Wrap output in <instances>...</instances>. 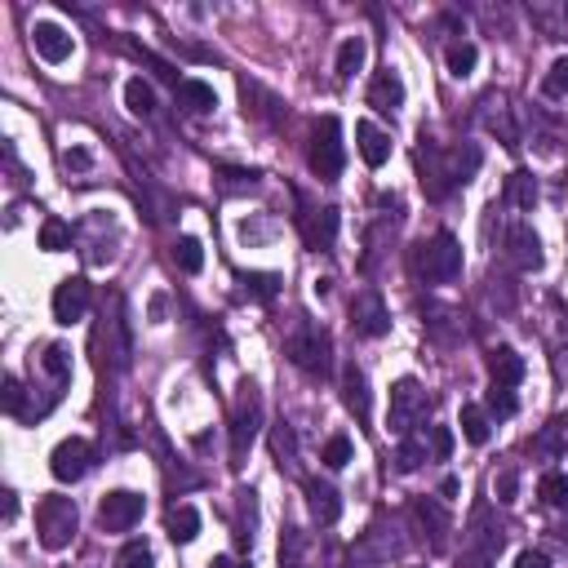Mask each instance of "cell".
I'll return each mask as SVG.
<instances>
[{"label": "cell", "instance_id": "cell-1", "mask_svg": "<svg viewBox=\"0 0 568 568\" xmlns=\"http://www.w3.org/2000/svg\"><path fill=\"white\" fill-rule=\"evenodd\" d=\"M76 524H81V515H76L72 497H45L36 506V533H40L45 551H67L76 538Z\"/></svg>", "mask_w": 568, "mask_h": 568}, {"label": "cell", "instance_id": "cell-2", "mask_svg": "<svg viewBox=\"0 0 568 568\" xmlns=\"http://www.w3.org/2000/svg\"><path fill=\"white\" fill-rule=\"evenodd\" d=\"M427 391L418 386V377H400L391 386V404H386V431H395L400 440L427 418Z\"/></svg>", "mask_w": 568, "mask_h": 568}, {"label": "cell", "instance_id": "cell-3", "mask_svg": "<svg viewBox=\"0 0 568 568\" xmlns=\"http://www.w3.org/2000/svg\"><path fill=\"white\" fill-rule=\"evenodd\" d=\"M258 422H262V395H258L253 382H244V386H240V400H235V409H231V457H235L231 466H240L244 454L253 449Z\"/></svg>", "mask_w": 568, "mask_h": 568}, {"label": "cell", "instance_id": "cell-4", "mask_svg": "<svg viewBox=\"0 0 568 568\" xmlns=\"http://www.w3.org/2000/svg\"><path fill=\"white\" fill-rule=\"evenodd\" d=\"M418 271H422L431 284H454L457 276H462V244H457L449 231H440L431 244H422Z\"/></svg>", "mask_w": 568, "mask_h": 568}, {"label": "cell", "instance_id": "cell-5", "mask_svg": "<svg viewBox=\"0 0 568 568\" xmlns=\"http://www.w3.org/2000/svg\"><path fill=\"white\" fill-rule=\"evenodd\" d=\"M342 160H346V151H342V124L338 115H325L316 124V142H311V174L320 182H338Z\"/></svg>", "mask_w": 568, "mask_h": 568}, {"label": "cell", "instance_id": "cell-6", "mask_svg": "<svg viewBox=\"0 0 568 568\" xmlns=\"http://www.w3.org/2000/svg\"><path fill=\"white\" fill-rule=\"evenodd\" d=\"M334 351H329V338H325V329H316V325H302V329H293L289 334V360L302 369V373H311V377H325L329 373V360Z\"/></svg>", "mask_w": 568, "mask_h": 568}, {"label": "cell", "instance_id": "cell-7", "mask_svg": "<svg viewBox=\"0 0 568 568\" xmlns=\"http://www.w3.org/2000/svg\"><path fill=\"white\" fill-rule=\"evenodd\" d=\"M31 49H36V58H45L49 67H63V63L76 54V40H72V31H67L63 22L36 18V22H31Z\"/></svg>", "mask_w": 568, "mask_h": 568}, {"label": "cell", "instance_id": "cell-8", "mask_svg": "<svg viewBox=\"0 0 568 568\" xmlns=\"http://www.w3.org/2000/svg\"><path fill=\"white\" fill-rule=\"evenodd\" d=\"M142 511H147V502H142L138 493L115 488V493H107V497L98 502V524H103L107 533H129V529L142 520Z\"/></svg>", "mask_w": 568, "mask_h": 568}, {"label": "cell", "instance_id": "cell-9", "mask_svg": "<svg viewBox=\"0 0 568 568\" xmlns=\"http://www.w3.org/2000/svg\"><path fill=\"white\" fill-rule=\"evenodd\" d=\"M89 462H94V449H89V440L72 436V440H63V445L49 454V471H54V479H58V484H76V479H85Z\"/></svg>", "mask_w": 568, "mask_h": 568}, {"label": "cell", "instance_id": "cell-10", "mask_svg": "<svg viewBox=\"0 0 568 568\" xmlns=\"http://www.w3.org/2000/svg\"><path fill=\"white\" fill-rule=\"evenodd\" d=\"M54 320L58 325H76V320H85V311H89V280L85 276H67L58 289H54Z\"/></svg>", "mask_w": 568, "mask_h": 568}, {"label": "cell", "instance_id": "cell-11", "mask_svg": "<svg viewBox=\"0 0 568 568\" xmlns=\"http://www.w3.org/2000/svg\"><path fill=\"white\" fill-rule=\"evenodd\" d=\"M351 329H355L360 338H382V334H391V316H386V307H382L377 293H355V302H351Z\"/></svg>", "mask_w": 568, "mask_h": 568}, {"label": "cell", "instance_id": "cell-12", "mask_svg": "<svg viewBox=\"0 0 568 568\" xmlns=\"http://www.w3.org/2000/svg\"><path fill=\"white\" fill-rule=\"evenodd\" d=\"M506 253H511V262L520 271H538L542 267V240H538V231L524 227V223H511L506 227Z\"/></svg>", "mask_w": 568, "mask_h": 568}, {"label": "cell", "instance_id": "cell-13", "mask_svg": "<svg viewBox=\"0 0 568 568\" xmlns=\"http://www.w3.org/2000/svg\"><path fill=\"white\" fill-rule=\"evenodd\" d=\"M355 147H360V160L369 169H382L391 160V138L373 124V120H355Z\"/></svg>", "mask_w": 568, "mask_h": 568}, {"label": "cell", "instance_id": "cell-14", "mask_svg": "<svg viewBox=\"0 0 568 568\" xmlns=\"http://www.w3.org/2000/svg\"><path fill=\"white\" fill-rule=\"evenodd\" d=\"M302 240L311 244V249H334V240H338V209H307L302 214Z\"/></svg>", "mask_w": 568, "mask_h": 568}, {"label": "cell", "instance_id": "cell-15", "mask_svg": "<svg viewBox=\"0 0 568 568\" xmlns=\"http://www.w3.org/2000/svg\"><path fill=\"white\" fill-rule=\"evenodd\" d=\"M369 107H377V112H400L404 107V81H400V72H377L373 76V85H369Z\"/></svg>", "mask_w": 568, "mask_h": 568}, {"label": "cell", "instance_id": "cell-16", "mask_svg": "<svg viewBox=\"0 0 568 568\" xmlns=\"http://www.w3.org/2000/svg\"><path fill=\"white\" fill-rule=\"evenodd\" d=\"M107 320V316H103ZM107 338V355H112V369H129V329H124V316H120V298H112V320L98 329V342ZM103 355V360H107Z\"/></svg>", "mask_w": 568, "mask_h": 568}, {"label": "cell", "instance_id": "cell-17", "mask_svg": "<svg viewBox=\"0 0 568 568\" xmlns=\"http://www.w3.org/2000/svg\"><path fill=\"white\" fill-rule=\"evenodd\" d=\"M342 404L360 418V422H369V377H364V369L360 364H346L342 369Z\"/></svg>", "mask_w": 568, "mask_h": 568}, {"label": "cell", "instance_id": "cell-18", "mask_svg": "<svg viewBox=\"0 0 568 568\" xmlns=\"http://www.w3.org/2000/svg\"><path fill=\"white\" fill-rule=\"evenodd\" d=\"M488 373H493V386H515L524 377V355L515 346H493L488 351Z\"/></svg>", "mask_w": 568, "mask_h": 568}, {"label": "cell", "instance_id": "cell-19", "mask_svg": "<svg viewBox=\"0 0 568 568\" xmlns=\"http://www.w3.org/2000/svg\"><path fill=\"white\" fill-rule=\"evenodd\" d=\"M307 506L320 524H338L342 515V497L334 484H320V479H307Z\"/></svg>", "mask_w": 568, "mask_h": 568}, {"label": "cell", "instance_id": "cell-20", "mask_svg": "<svg viewBox=\"0 0 568 568\" xmlns=\"http://www.w3.org/2000/svg\"><path fill=\"white\" fill-rule=\"evenodd\" d=\"M364 58H369V40H364V36H346L338 45V58H334L338 81H351V76L364 67Z\"/></svg>", "mask_w": 568, "mask_h": 568}, {"label": "cell", "instance_id": "cell-21", "mask_svg": "<svg viewBox=\"0 0 568 568\" xmlns=\"http://www.w3.org/2000/svg\"><path fill=\"white\" fill-rule=\"evenodd\" d=\"M506 205H515V209H533L538 205V178L529 169H515L506 178Z\"/></svg>", "mask_w": 568, "mask_h": 568}, {"label": "cell", "instance_id": "cell-22", "mask_svg": "<svg viewBox=\"0 0 568 568\" xmlns=\"http://www.w3.org/2000/svg\"><path fill=\"white\" fill-rule=\"evenodd\" d=\"M457 427H462V436H466V445H488V436H493V427H488V413L479 409V404H462V418H457Z\"/></svg>", "mask_w": 568, "mask_h": 568}, {"label": "cell", "instance_id": "cell-23", "mask_svg": "<svg viewBox=\"0 0 568 568\" xmlns=\"http://www.w3.org/2000/svg\"><path fill=\"white\" fill-rule=\"evenodd\" d=\"M178 98H182V107H191V112H214V107H218V94H214V85H205V81H178Z\"/></svg>", "mask_w": 568, "mask_h": 568}, {"label": "cell", "instance_id": "cell-24", "mask_svg": "<svg viewBox=\"0 0 568 568\" xmlns=\"http://www.w3.org/2000/svg\"><path fill=\"white\" fill-rule=\"evenodd\" d=\"M124 107L133 115H151L156 112V89H151L142 76H129V81H124Z\"/></svg>", "mask_w": 568, "mask_h": 568}, {"label": "cell", "instance_id": "cell-25", "mask_svg": "<svg viewBox=\"0 0 568 568\" xmlns=\"http://www.w3.org/2000/svg\"><path fill=\"white\" fill-rule=\"evenodd\" d=\"M196 533H200V511L187 506V502L174 506V511H169V538H174V542H191Z\"/></svg>", "mask_w": 568, "mask_h": 568}, {"label": "cell", "instance_id": "cell-26", "mask_svg": "<svg viewBox=\"0 0 568 568\" xmlns=\"http://www.w3.org/2000/svg\"><path fill=\"white\" fill-rule=\"evenodd\" d=\"M445 63H449V72H454L457 81H462V76H471V72H475V63H479V49H475L471 40H454V45L445 49Z\"/></svg>", "mask_w": 568, "mask_h": 568}, {"label": "cell", "instance_id": "cell-27", "mask_svg": "<svg viewBox=\"0 0 568 568\" xmlns=\"http://www.w3.org/2000/svg\"><path fill=\"white\" fill-rule=\"evenodd\" d=\"M542 98H568V54H560L551 67H547V76H542Z\"/></svg>", "mask_w": 568, "mask_h": 568}, {"label": "cell", "instance_id": "cell-28", "mask_svg": "<svg viewBox=\"0 0 568 568\" xmlns=\"http://www.w3.org/2000/svg\"><path fill=\"white\" fill-rule=\"evenodd\" d=\"M174 262H178L187 276H196V271L205 267V249H200V240H196V235H182V240L174 244Z\"/></svg>", "mask_w": 568, "mask_h": 568}, {"label": "cell", "instance_id": "cell-29", "mask_svg": "<svg viewBox=\"0 0 568 568\" xmlns=\"http://www.w3.org/2000/svg\"><path fill=\"white\" fill-rule=\"evenodd\" d=\"M542 497H547V506L568 511V475L564 471H547V475H542Z\"/></svg>", "mask_w": 568, "mask_h": 568}, {"label": "cell", "instance_id": "cell-30", "mask_svg": "<svg viewBox=\"0 0 568 568\" xmlns=\"http://www.w3.org/2000/svg\"><path fill=\"white\" fill-rule=\"evenodd\" d=\"M40 364H45V373H49V377H58V382L72 373V355H67V346H63V342H49V346H45V355H40Z\"/></svg>", "mask_w": 568, "mask_h": 568}, {"label": "cell", "instance_id": "cell-31", "mask_svg": "<svg viewBox=\"0 0 568 568\" xmlns=\"http://www.w3.org/2000/svg\"><path fill=\"white\" fill-rule=\"evenodd\" d=\"M413 511H418V520H422V524H431V529H436V533H431V542H436V547H445V533H449V520H445V511H440L436 502H418Z\"/></svg>", "mask_w": 568, "mask_h": 568}, {"label": "cell", "instance_id": "cell-32", "mask_svg": "<svg viewBox=\"0 0 568 568\" xmlns=\"http://www.w3.org/2000/svg\"><path fill=\"white\" fill-rule=\"evenodd\" d=\"M67 244H72V231H67V223L45 218V227H40V249H45V253H58V249H67Z\"/></svg>", "mask_w": 568, "mask_h": 568}, {"label": "cell", "instance_id": "cell-33", "mask_svg": "<svg viewBox=\"0 0 568 568\" xmlns=\"http://www.w3.org/2000/svg\"><path fill=\"white\" fill-rule=\"evenodd\" d=\"M115 568H156V555L147 542H129L120 555H115Z\"/></svg>", "mask_w": 568, "mask_h": 568}, {"label": "cell", "instance_id": "cell-34", "mask_svg": "<svg viewBox=\"0 0 568 568\" xmlns=\"http://www.w3.org/2000/svg\"><path fill=\"white\" fill-rule=\"evenodd\" d=\"M355 457V449H351V440L346 436H329V445H325V454H320V462L329 466V471H342L346 462Z\"/></svg>", "mask_w": 568, "mask_h": 568}, {"label": "cell", "instance_id": "cell-35", "mask_svg": "<svg viewBox=\"0 0 568 568\" xmlns=\"http://www.w3.org/2000/svg\"><path fill=\"white\" fill-rule=\"evenodd\" d=\"M422 462H427V449H422V440L404 436V440H400V454H395V466H400V471L409 475V471H418Z\"/></svg>", "mask_w": 568, "mask_h": 568}, {"label": "cell", "instance_id": "cell-36", "mask_svg": "<svg viewBox=\"0 0 568 568\" xmlns=\"http://www.w3.org/2000/svg\"><path fill=\"white\" fill-rule=\"evenodd\" d=\"M276 276H267V271H258V276H244V289L253 293V298H262V302H271L276 298Z\"/></svg>", "mask_w": 568, "mask_h": 568}, {"label": "cell", "instance_id": "cell-37", "mask_svg": "<svg viewBox=\"0 0 568 568\" xmlns=\"http://www.w3.org/2000/svg\"><path fill=\"white\" fill-rule=\"evenodd\" d=\"M493 493H497V502H515V493H520V471L506 466V471L493 479Z\"/></svg>", "mask_w": 568, "mask_h": 568}, {"label": "cell", "instance_id": "cell-38", "mask_svg": "<svg viewBox=\"0 0 568 568\" xmlns=\"http://www.w3.org/2000/svg\"><path fill=\"white\" fill-rule=\"evenodd\" d=\"M302 547H307V542H302V533H298V529H289V538L280 542V560H284V568L302 564Z\"/></svg>", "mask_w": 568, "mask_h": 568}, {"label": "cell", "instance_id": "cell-39", "mask_svg": "<svg viewBox=\"0 0 568 568\" xmlns=\"http://www.w3.org/2000/svg\"><path fill=\"white\" fill-rule=\"evenodd\" d=\"M488 413H497V418H511V413H515L511 386H493V391H488Z\"/></svg>", "mask_w": 568, "mask_h": 568}, {"label": "cell", "instance_id": "cell-40", "mask_svg": "<svg viewBox=\"0 0 568 568\" xmlns=\"http://www.w3.org/2000/svg\"><path fill=\"white\" fill-rule=\"evenodd\" d=\"M271 445H276V457H280V466H284V462H293V454H298V445H293V431H289L284 422L276 427V436H271Z\"/></svg>", "mask_w": 568, "mask_h": 568}, {"label": "cell", "instance_id": "cell-41", "mask_svg": "<svg viewBox=\"0 0 568 568\" xmlns=\"http://www.w3.org/2000/svg\"><path fill=\"white\" fill-rule=\"evenodd\" d=\"M431 454H436V462L454 457V431L449 427H431Z\"/></svg>", "mask_w": 568, "mask_h": 568}, {"label": "cell", "instance_id": "cell-42", "mask_svg": "<svg viewBox=\"0 0 568 568\" xmlns=\"http://www.w3.org/2000/svg\"><path fill=\"white\" fill-rule=\"evenodd\" d=\"M244 187H258L253 169H223V191H244Z\"/></svg>", "mask_w": 568, "mask_h": 568}, {"label": "cell", "instance_id": "cell-43", "mask_svg": "<svg viewBox=\"0 0 568 568\" xmlns=\"http://www.w3.org/2000/svg\"><path fill=\"white\" fill-rule=\"evenodd\" d=\"M63 165H67L72 174H85V169H94V156H89L85 147H67V151H63Z\"/></svg>", "mask_w": 568, "mask_h": 568}, {"label": "cell", "instance_id": "cell-44", "mask_svg": "<svg viewBox=\"0 0 568 568\" xmlns=\"http://www.w3.org/2000/svg\"><path fill=\"white\" fill-rule=\"evenodd\" d=\"M165 311H169V298H165V293H151V302H147V320H151V325H165Z\"/></svg>", "mask_w": 568, "mask_h": 568}, {"label": "cell", "instance_id": "cell-45", "mask_svg": "<svg viewBox=\"0 0 568 568\" xmlns=\"http://www.w3.org/2000/svg\"><path fill=\"white\" fill-rule=\"evenodd\" d=\"M18 404H22V382L18 377H4V409L18 413Z\"/></svg>", "mask_w": 568, "mask_h": 568}, {"label": "cell", "instance_id": "cell-46", "mask_svg": "<svg viewBox=\"0 0 568 568\" xmlns=\"http://www.w3.org/2000/svg\"><path fill=\"white\" fill-rule=\"evenodd\" d=\"M515 568H551V560H547L542 551H520V555H515Z\"/></svg>", "mask_w": 568, "mask_h": 568}, {"label": "cell", "instance_id": "cell-47", "mask_svg": "<svg viewBox=\"0 0 568 568\" xmlns=\"http://www.w3.org/2000/svg\"><path fill=\"white\" fill-rule=\"evenodd\" d=\"M457 493H462V479H457V475H445V484H440V497H445V502H454Z\"/></svg>", "mask_w": 568, "mask_h": 568}, {"label": "cell", "instance_id": "cell-48", "mask_svg": "<svg viewBox=\"0 0 568 568\" xmlns=\"http://www.w3.org/2000/svg\"><path fill=\"white\" fill-rule=\"evenodd\" d=\"M18 515V497L13 493H4V520H13Z\"/></svg>", "mask_w": 568, "mask_h": 568}, {"label": "cell", "instance_id": "cell-49", "mask_svg": "<svg viewBox=\"0 0 568 568\" xmlns=\"http://www.w3.org/2000/svg\"><path fill=\"white\" fill-rule=\"evenodd\" d=\"M209 568H235V564H231L227 555H218V560H214V564H209Z\"/></svg>", "mask_w": 568, "mask_h": 568}, {"label": "cell", "instance_id": "cell-50", "mask_svg": "<svg viewBox=\"0 0 568 568\" xmlns=\"http://www.w3.org/2000/svg\"><path fill=\"white\" fill-rule=\"evenodd\" d=\"M413 568H422V564H413Z\"/></svg>", "mask_w": 568, "mask_h": 568}]
</instances>
